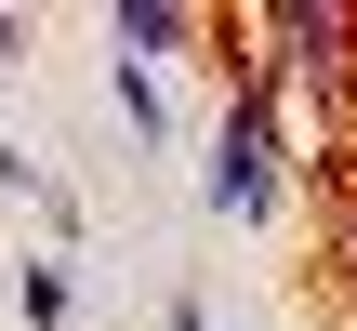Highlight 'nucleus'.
<instances>
[{
	"mask_svg": "<svg viewBox=\"0 0 357 331\" xmlns=\"http://www.w3.org/2000/svg\"><path fill=\"white\" fill-rule=\"evenodd\" d=\"M199 199H212L225 226H252V212L278 199V106H265V93H238V106H225V133H212V172H199Z\"/></svg>",
	"mask_w": 357,
	"mask_h": 331,
	"instance_id": "obj_1",
	"label": "nucleus"
},
{
	"mask_svg": "<svg viewBox=\"0 0 357 331\" xmlns=\"http://www.w3.org/2000/svg\"><path fill=\"white\" fill-rule=\"evenodd\" d=\"M106 40H119V66H146V53L199 40V13H172V0H119V13H106Z\"/></svg>",
	"mask_w": 357,
	"mask_h": 331,
	"instance_id": "obj_2",
	"label": "nucleus"
},
{
	"mask_svg": "<svg viewBox=\"0 0 357 331\" xmlns=\"http://www.w3.org/2000/svg\"><path fill=\"white\" fill-rule=\"evenodd\" d=\"M13 305H26V331H66V265H13Z\"/></svg>",
	"mask_w": 357,
	"mask_h": 331,
	"instance_id": "obj_3",
	"label": "nucleus"
},
{
	"mask_svg": "<svg viewBox=\"0 0 357 331\" xmlns=\"http://www.w3.org/2000/svg\"><path fill=\"white\" fill-rule=\"evenodd\" d=\"M119 119H132V133H146V146H159V133H172V93H159V80H146V66H119Z\"/></svg>",
	"mask_w": 357,
	"mask_h": 331,
	"instance_id": "obj_4",
	"label": "nucleus"
},
{
	"mask_svg": "<svg viewBox=\"0 0 357 331\" xmlns=\"http://www.w3.org/2000/svg\"><path fill=\"white\" fill-rule=\"evenodd\" d=\"M0 66H26V27H13V13H0Z\"/></svg>",
	"mask_w": 357,
	"mask_h": 331,
	"instance_id": "obj_5",
	"label": "nucleus"
},
{
	"mask_svg": "<svg viewBox=\"0 0 357 331\" xmlns=\"http://www.w3.org/2000/svg\"><path fill=\"white\" fill-rule=\"evenodd\" d=\"M172 331H212V318H199V305H172Z\"/></svg>",
	"mask_w": 357,
	"mask_h": 331,
	"instance_id": "obj_6",
	"label": "nucleus"
}]
</instances>
